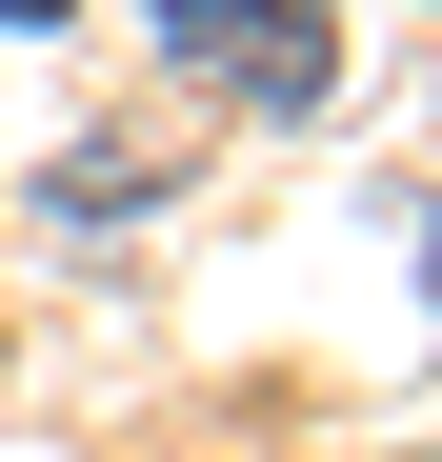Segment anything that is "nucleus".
<instances>
[{"label":"nucleus","instance_id":"obj_1","mask_svg":"<svg viewBox=\"0 0 442 462\" xmlns=\"http://www.w3.org/2000/svg\"><path fill=\"white\" fill-rule=\"evenodd\" d=\"M161 41H181V60H201V81H242V101H262V121H302V101H322V81H342V41H322V21H302V0H161Z\"/></svg>","mask_w":442,"mask_h":462}]
</instances>
